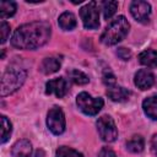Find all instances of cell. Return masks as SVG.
Instances as JSON below:
<instances>
[{
  "mask_svg": "<svg viewBox=\"0 0 157 157\" xmlns=\"http://www.w3.org/2000/svg\"><path fill=\"white\" fill-rule=\"evenodd\" d=\"M52 34V28L48 22L36 21L20 26L12 38L11 44L17 49H37L44 45Z\"/></svg>",
  "mask_w": 157,
  "mask_h": 157,
  "instance_id": "obj_1",
  "label": "cell"
},
{
  "mask_svg": "<svg viewBox=\"0 0 157 157\" xmlns=\"http://www.w3.org/2000/svg\"><path fill=\"white\" fill-rule=\"evenodd\" d=\"M130 25L128 20L124 16H118L104 29V32L101 36V42L105 45H114L126 37Z\"/></svg>",
  "mask_w": 157,
  "mask_h": 157,
  "instance_id": "obj_2",
  "label": "cell"
},
{
  "mask_svg": "<svg viewBox=\"0 0 157 157\" xmlns=\"http://www.w3.org/2000/svg\"><path fill=\"white\" fill-rule=\"evenodd\" d=\"M27 74L23 69L9 66L1 76V97L13 93L25 82Z\"/></svg>",
  "mask_w": 157,
  "mask_h": 157,
  "instance_id": "obj_3",
  "label": "cell"
},
{
  "mask_svg": "<svg viewBox=\"0 0 157 157\" xmlns=\"http://www.w3.org/2000/svg\"><path fill=\"white\" fill-rule=\"evenodd\" d=\"M80 16L85 28L96 29L99 27V10L96 1H90L80 10Z\"/></svg>",
  "mask_w": 157,
  "mask_h": 157,
  "instance_id": "obj_4",
  "label": "cell"
},
{
  "mask_svg": "<svg viewBox=\"0 0 157 157\" xmlns=\"http://www.w3.org/2000/svg\"><path fill=\"white\" fill-rule=\"evenodd\" d=\"M76 103L78 105V108L87 115H96L98 114V112L102 109L103 107V99L97 97H91L88 93L86 92H81L77 98H76Z\"/></svg>",
  "mask_w": 157,
  "mask_h": 157,
  "instance_id": "obj_5",
  "label": "cell"
},
{
  "mask_svg": "<svg viewBox=\"0 0 157 157\" xmlns=\"http://www.w3.org/2000/svg\"><path fill=\"white\" fill-rule=\"evenodd\" d=\"M97 129L99 136L105 142H113L118 137V129L112 117L103 115L97 120Z\"/></svg>",
  "mask_w": 157,
  "mask_h": 157,
  "instance_id": "obj_6",
  "label": "cell"
},
{
  "mask_svg": "<svg viewBox=\"0 0 157 157\" xmlns=\"http://www.w3.org/2000/svg\"><path fill=\"white\" fill-rule=\"evenodd\" d=\"M47 125L48 129L54 135H60L65 130V115L59 107H53L49 109L47 115Z\"/></svg>",
  "mask_w": 157,
  "mask_h": 157,
  "instance_id": "obj_7",
  "label": "cell"
},
{
  "mask_svg": "<svg viewBox=\"0 0 157 157\" xmlns=\"http://www.w3.org/2000/svg\"><path fill=\"white\" fill-rule=\"evenodd\" d=\"M130 12L136 21L145 23L148 21V17L151 13V5L148 2L141 1V0L132 1L130 5Z\"/></svg>",
  "mask_w": 157,
  "mask_h": 157,
  "instance_id": "obj_8",
  "label": "cell"
},
{
  "mask_svg": "<svg viewBox=\"0 0 157 157\" xmlns=\"http://www.w3.org/2000/svg\"><path fill=\"white\" fill-rule=\"evenodd\" d=\"M47 94H55L58 98H63L69 92V83L64 77H56L47 82L45 85Z\"/></svg>",
  "mask_w": 157,
  "mask_h": 157,
  "instance_id": "obj_9",
  "label": "cell"
},
{
  "mask_svg": "<svg viewBox=\"0 0 157 157\" xmlns=\"http://www.w3.org/2000/svg\"><path fill=\"white\" fill-rule=\"evenodd\" d=\"M155 83L153 74L147 69H141L135 74V85L140 90H148Z\"/></svg>",
  "mask_w": 157,
  "mask_h": 157,
  "instance_id": "obj_10",
  "label": "cell"
},
{
  "mask_svg": "<svg viewBox=\"0 0 157 157\" xmlns=\"http://www.w3.org/2000/svg\"><path fill=\"white\" fill-rule=\"evenodd\" d=\"M31 152H32V145L26 139L18 140L12 146L11 150L12 157H31Z\"/></svg>",
  "mask_w": 157,
  "mask_h": 157,
  "instance_id": "obj_11",
  "label": "cell"
},
{
  "mask_svg": "<svg viewBox=\"0 0 157 157\" xmlns=\"http://www.w3.org/2000/svg\"><path fill=\"white\" fill-rule=\"evenodd\" d=\"M131 92L124 87L120 86H113V87H108L107 88V96L114 101V102H125L129 99Z\"/></svg>",
  "mask_w": 157,
  "mask_h": 157,
  "instance_id": "obj_12",
  "label": "cell"
},
{
  "mask_svg": "<svg viewBox=\"0 0 157 157\" xmlns=\"http://www.w3.org/2000/svg\"><path fill=\"white\" fill-rule=\"evenodd\" d=\"M142 108L148 118L157 120V96H151L146 98L142 102Z\"/></svg>",
  "mask_w": 157,
  "mask_h": 157,
  "instance_id": "obj_13",
  "label": "cell"
},
{
  "mask_svg": "<svg viewBox=\"0 0 157 157\" xmlns=\"http://www.w3.org/2000/svg\"><path fill=\"white\" fill-rule=\"evenodd\" d=\"M139 60L142 65L147 67H157V52L152 49L144 50L139 55Z\"/></svg>",
  "mask_w": 157,
  "mask_h": 157,
  "instance_id": "obj_14",
  "label": "cell"
},
{
  "mask_svg": "<svg viewBox=\"0 0 157 157\" xmlns=\"http://www.w3.org/2000/svg\"><path fill=\"white\" fill-rule=\"evenodd\" d=\"M77 22H76V17L74 16V13L66 11V12H63L60 16H59V26L61 27V29L64 31H71L76 27Z\"/></svg>",
  "mask_w": 157,
  "mask_h": 157,
  "instance_id": "obj_15",
  "label": "cell"
},
{
  "mask_svg": "<svg viewBox=\"0 0 157 157\" xmlns=\"http://www.w3.org/2000/svg\"><path fill=\"white\" fill-rule=\"evenodd\" d=\"M60 60L56 58H45L42 64H40V70L42 72L49 75V74H54L60 69Z\"/></svg>",
  "mask_w": 157,
  "mask_h": 157,
  "instance_id": "obj_16",
  "label": "cell"
},
{
  "mask_svg": "<svg viewBox=\"0 0 157 157\" xmlns=\"http://www.w3.org/2000/svg\"><path fill=\"white\" fill-rule=\"evenodd\" d=\"M145 147V141L141 135H134L126 141V148L132 153H140Z\"/></svg>",
  "mask_w": 157,
  "mask_h": 157,
  "instance_id": "obj_17",
  "label": "cell"
},
{
  "mask_svg": "<svg viewBox=\"0 0 157 157\" xmlns=\"http://www.w3.org/2000/svg\"><path fill=\"white\" fill-rule=\"evenodd\" d=\"M16 12V4L13 1H1L0 2V17L6 18L13 16Z\"/></svg>",
  "mask_w": 157,
  "mask_h": 157,
  "instance_id": "obj_18",
  "label": "cell"
},
{
  "mask_svg": "<svg viewBox=\"0 0 157 157\" xmlns=\"http://www.w3.org/2000/svg\"><path fill=\"white\" fill-rule=\"evenodd\" d=\"M69 77L76 85H86L90 81L88 76L85 72H82L80 70H76V69H72V70L69 71Z\"/></svg>",
  "mask_w": 157,
  "mask_h": 157,
  "instance_id": "obj_19",
  "label": "cell"
},
{
  "mask_svg": "<svg viewBox=\"0 0 157 157\" xmlns=\"http://www.w3.org/2000/svg\"><path fill=\"white\" fill-rule=\"evenodd\" d=\"M101 7L103 11V16L105 20H109L117 11L118 9V2L117 1H102Z\"/></svg>",
  "mask_w": 157,
  "mask_h": 157,
  "instance_id": "obj_20",
  "label": "cell"
},
{
  "mask_svg": "<svg viewBox=\"0 0 157 157\" xmlns=\"http://www.w3.org/2000/svg\"><path fill=\"white\" fill-rule=\"evenodd\" d=\"M11 131H12V125L10 120L5 115H1V144H5L7 141V139L11 135Z\"/></svg>",
  "mask_w": 157,
  "mask_h": 157,
  "instance_id": "obj_21",
  "label": "cell"
},
{
  "mask_svg": "<svg viewBox=\"0 0 157 157\" xmlns=\"http://www.w3.org/2000/svg\"><path fill=\"white\" fill-rule=\"evenodd\" d=\"M55 156L56 157H83V155L80 153L78 151L70 148V147H66V146H60L56 150Z\"/></svg>",
  "mask_w": 157,
  "mask_h": 157,
  "instance_id": "obj_22",
  "label": "cell"
},
{
  "mask_svg": "<svg viewBox=\"0 0 157 157\" xmlns=\"http://www.w3.org/2000/svg\"><path fill=\"white\" fill-rule=\"evenodd\" d=\"M103 82L107 87H113L117 85V81H115V76L114 74L108 69H104L103 70Z\"/></svg>",
  "mask_w": 157,
  "mask_h": 157,
  "instance_id": "obj_23",
  "label": "cell"
},
{
  "mask_svg": "<svg viewBox=\"0 0 157 157\" xmlns=\"http://www.w3.org/2000/svg\"><path fill=\"white\" fill-rule=\"evenodd\" d=\"M0 32H1V44H4L7 40V37L10 34V25L7 22H5V21H1Z\"/></svg>",
  "mask_w": 157,
  "mask_h": 157,
  "instance_id": "obj_24",
  "label": "cell"
},
{
  "mask_svg": "<svg viewBox=\"0 0 157 157\" xmlns=\"http://www.w3.org/2000/svg\"><path fill=\"white\" fill-rule=\"evenodd\" d=\"M117 55L123 60H129L130 56H131V52L129 49H126V48H119L117 50Z\"/></svg>",
  "mask_w": 157,
  "mask_h": 157,
  "instance_id": "obj_25",
  "label": "cell"
},
{
  "mask_svg": "<svg viewBox=\"0 0 157 157\" xmlns=\"http://www.w3.org/2000/svg\"><path fill=\"white\" fill-rule=\"evenodd\" d=\"M98 157H117V156H115V153H114L113 150H110V148H108V147H103V148L101 150Z\"/></svg>",
  "mask_w": 157,
  "mask_h": 157,
  "instance_id": "obj_26",
  "label": "cell"
},
{
  "mask_svg": "<svg viewBox=\"0 0 157 157\" xmlns=\"http://www.w3.org/2000/svg\"><path fill=\"white\" fill-rule=\"evenodd\" d=\"M151 150L155 156H157V134H155L151 139Z\"/></svg>",
  "mask_w": 157,
  "mask_h": 157,
  "instance_id": "obj_27",
  "label": "cell"
},
{
  "mask_svg": "<svg viewBox=\"0 0 157 157\" xmlns=\"http://www.w3.org/2000/svg\"><path fill=\"white\" fill-rule=\"evenodd\" d=\"M34 157H44V151L43 150H37L34 152Z\"/></svg>",
  "mask_w": 157,
  "mask_h": 157,
  "instance_id": "obj_28",
  "label": "cell"
}]
</instances>
